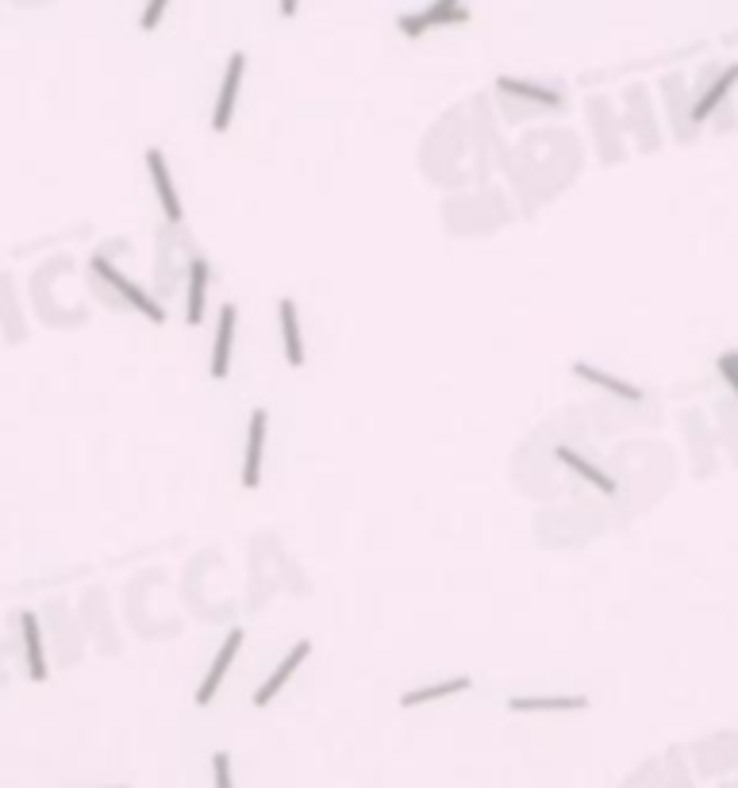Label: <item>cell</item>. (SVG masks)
<instances>
[{
	"label": "cell",
	"mask_w": 738,
	"mask_h": 788,
	"mask_svg": "<svg viewBox=\"0 0 738 788\" xmlns=\"http://www.w3.org/2000/svg\"><path fill=\"white\" fill-rule=\"evenodd\" d=\"M89 270L97 273L100 281H104V285H108L112 293L120 296L127 308H135V312H139L143 320L166 323V308H162V304H158V300H154V296H150L147 289H139V285H135L131 277H123V273L116 270V266H112V262H108L104 254H93V258H89Z\"/></svg>",
	"instance_id": "6da1fadb"
},
{
	"label": "cell",
	"mask_w": 738,
	"mask_h": 788,
	"mask_svg": "<svg viewBox=\"0 0 738 788\" xmlns=\"http://www.w3.org/2000/svg\"><path fill=\"white\" fill-rule=\"evenodd\" d=\"M243 77H246V54L243 50H231L227 58V70H223L220 93H216V108H212V131L223 135L231 120H235V104H239V93H243Z\"/></svg>",
	"instance_id": "7a4b0ae2"
},
{
	"label": "cell",
	"mask_w": 738,
	"mask_h": 788,
	"mask_svg": "<svg viewBox=\"0 0 738 788\" xmlns=\"http://www.w3.org/2000/svg\"><path fill=\"white\" fill-rule=\"evenodd\" d=\"M266 435H270V412L254 408L246 423V450H243V489L254 493L262 485V466H266Z\"/></svg>",
	"instance_id": "3957f363"
},
{
	"label": "cell",
	"mask_w": 738,
	"mask_h": 788,
	"mask_svg": "<svg viewBox=\"0 0 738 788\" xmlns=\"http://www.w3.org/2000/svg\"><path fill=\"white\" fill-rule=\"evenodd\" d=\"M243 642H246V631H243V627H231V631H227V639L220 642L216 658H212L208 673H204V681H200L197 708H208V704L216 700V692H220V685H223V677H227V669H231V662L239 658V646H243Z\"/></svg>",
	"instance_id": "277c9868"
},
{
	"label": "cell",
	"mask_w": 738,
	"mask_h": 788,
	"mask_svg": "<svg viewBox=\"0 0 738 788\" xmlns=\"http://www.w3.org/2000/svg\"><path fill=\"white\" fill-rule=\"evenodd\" d=\"M143 158H147V173H150V181H154V197H158V204H162V216L177 227V223L185 220V208H181L177 185H173L170 162H166V154H162L158 147H150Z\"/></svg>",
	"instance_id": "5b68a950"
},
{
	"label": "cell",
	"mask_w": 738,
	"mask_h": 788,
	"mask_svg": "<svg viewBox=\"0 0 738 788\" xmlns=\"http://www.w3.org/2000/svg\"><path fill=\"white\" fill-rule=\"evenodd\" d=\"M466 20H469L466 4H458V0H439V4L419 8V12H412V16H400V31H404L408 39H419V35H427L431 27L466 24Z\"/></svg>",
	"instance_id": "8992f818"
},
{
	"label": "cell",
	"mask_w": 738,
	"mask_h": 788,
	"mask_svg": "<svg viewBox=\"0 0 738 788\" xmlns=\"http://www.w3.org/2000/svg\"><path fill=\"white\" fill-rule=\"evenodd\" d=\"M235 327H239V308H235V304H223L220 320H216V339H212V358H208V373H212V381H223V377L231 373Z\"/></svg>",
	"instance_id": "52a82bcc"
},
{
	"label": "cell",
	"mask_w": 738,
	"mask_h": 788,
	"mask_svg": "<svg viewBox=\"0 0 738 788\" xmlns=\"http://www.w3.org/2000/svg\"><path fill=\"white\" fill-rule=\"evenodd\" d=\"M277 327H281V346H285V362L300 370L308 362V346H304V331H300V308L293 296L277 300Z\"/></svg>",
	"instance_id": "ba28073f"
},
{
	"label": "cell",
	"mask_w": 738,
	"mask_h": 788,
	"mask_svg": "<svg viewBox=\"0 0 738 788\" xmlns=\"http://www.w3.org/2000/svg\"><path fill=\"white\" fill-rule=\"evenodd\" d=\"M308 658H312V642H308V639L293 642V650H289V654L281 658V665H277L270 677L262 681V689L254 692V708H270L273 700H277V692L289 685V677H293L296 669L308 662Z\"/></svg>",
	"instance_id": "9c48e42d"
},
{
	"label": "cell",
	"mask_w": 738,
	"mask_h": 788,
	"mask_svg": "<svg viewBox=\"0 0 738 788\" xmlns=\"http://www.w3.org/2000/svg\"><path fill=\"white\" fill-rule=\"evenodd\" d=\"M208 281H212L208 258H193V262H189V277H185V323H189V327H200V323H204Z\"/></svg>",
	"instance_id": "30bf717a"
},
{
	"label": "cell",
	"mask_w": 738,
	"mask_h": 788,
	"mask_svg": "<svg viewBox=\"0 0 738 788\" xmlns=\"http://www.w3.org/2000/svg\"><path fill=\"white\" fill-rule=\"evenodd\" d=\"M20 635H24V658L31 681H47V650H43V627L35 612L20 616Z\"/></svg>",
	"instance_id": "8fae6325"
},
{
	"label": "cell",
	"mask_w": 738,
	"mask_h": 788,
	"mask_svg": "<svg viewBox=\"0 0 738 788\" xmlns=\"http://www.w3.org/2000/svg\"><path fill=\"white\" fill-rule=\"evenodd\" d=\"M554 458H558V462H562V466H566L569 473H577V477H581L585 485H592L596 493H608V496L615 493V481H612V477H608L604 469L592 466L589 458H585V454H577L573 446H554Z\"/></svg>",
	"instance_id": "7c38bea8"
},
{
	"label": "cell",
	"mask_w": 738,
	"mask_h": 788,
	"mask_svg": "<svg viewBox=\"0 0 738 788\" xmlns=\"http://www.w3.org/2000/svg\"><path fill=\"white\" fill-rule=\"evenodd\" d=\"M573 377H581V381H589V385L619 396V400H627V404H639L642 400L639 385H631V381H623V377H612V373H604L600 366H589V362H573Z\"/></svg>",
	"instance_id": "4fadbf2b"
},
{
	"label": "cell",
	"mask_w": 738,
	"mask_h": 788,
	"mask_svg": "<svg viewBox=\"0 0 738 788\" xmlns=\"http://www.w3.org/2000/svg\"><path fill=\"white\" fill-rule=\"evenodd\" d=\"M589 708V696H512L508 700V712H585Z\"/></svg>",
	"instance_id": "5bb4252c"
},
{
	"label": "cell",
	"mask_w": 738,
	"mask_h": 788,
	"mask_svg": "<svg viewBox=\"0 0 738 788\" xmlns=\"http://www.w3.org/2000/svg\"><path fill=\"white\" fill-rule=\"evenodd\" d=\"M469 689H473V677H450V681H435V685H419V689L400 696V708H423V704H435V700H446L454 692Z\"/></svg>",
	"instance_id": "9a60e30c"
},
{
	"label": "cell",
	"mask_w": 738,
	"mask_h": 788,
	"mask_svg": "<svg viewBox=\"0 0 738 788\" xmlns=\"http://www.w3.org/2000/svg\"><path fill=\"white\" fill-rule=\"evenodd\" d=\"M735 85H738V66H731V70H723V74H719V81H715L704 97L696 100V108H692V120H696V124H704L715 108L727 100V93H731Z\"/></svg>",
	"instance_id": "2e32d148"
},
{
	"label": "cell",
	"mask_w": 738,
	"mask_h": 788,
	"mask_svg": "<svg viewBox=\"0 0 738 788\" xmlns=\"http://www.w3.org/2000/svg\"><path fill=\"white\" fill-rule=\"evenodd\" d=\"M496 89H500V93H512V97L535 100L542 108H562V93L542 89V85H531V81H519V77H496Z\"/></svg>",
	"instance_id": "e0dca14e"
},
{
	"label": "cell",
	"mask_w": 738,
	"mask_h": 788,
	"mask_svg": "<svg viewBox=\"0 0 738 788\" xmlns=\"http://www.w3.org/2000/svg\"><path fill=\"white\" fill-rule=\"evenodd\" d=\"M212 788H235L231 754H227V750H216V754H212Z\"/></svg>",
	"instance_id": "ac0fdd59"
},
{
	"label": "cell",
	"mask_w": 738,
	"mask_h": 788,
	"mask_svg": "<svg viewBox=\"0 0 738 788\" xmlns=\"http://www.w3.org/2000/svg\"><path fill=\"white\" fill-rule=\"evenodd\" d=\"M166 12H170V4H162V0H158V4H147L143 16H139V31H154V27L166 20Z\"/></svg>",
	"instance_id": "d6986e66"
},
{
	"label": "cell",
	"mask_w": 738,
	"mask_h": 788,
	"mask_svg": "<svg viewBox=\"0 0 738 788\" xmlns=\"http://www.w3.org/2000/svg\"><path fill=\"white\" fill-rule=\"evenodd\" d=\"M719 373L727 377V385H731L735 396H738V370H735V362H731V354H723V358H719Z\"/></svg>",
	"instance_id": "ffe728a7"
},
{
	"label": "cell",
	"mask_w": 738,
	"mask_h": 788,
	"mask_svg": "<svg viewBox=\"0 0 738 788\" xmlns=\"http://www.w3.org/2000/svg\"><path fill=\"white\" fill-rule=\"evenodd\" d=\"M281 16H296V0H285V4H281Z\"/></svg>",
	"instance_id": "44dd1931"
},
{
	"label": "cell",
	"mask_w": 738,
	"mask_h": 788,
	"mask_svg": "<svg viewBox=\"0 0 738 788\" xmlns=\"http://www.w3.org/2000/svg\"><path fill=\"white\" fill-rule=\"evenodd\" d=\"M731 362H735V370H738V354H735V350H731Z\"/></svg>",
	"instance_id": "7402d4cb"
},
{
	"label": "cell",
	"mask_w": 738,
	"mask_h": 788,
	"mask_svg": "<svg viewBox=\"0 0 738 788\" xmlns=\"http://www.w3.org/2000/svg\"><path fill=\"white\" fill-rule=\"evenodd\" d=\"M112 788H127V785H112Z\"/></svg>",
	"instance_id": "603a6c76"
}]
</instances>
